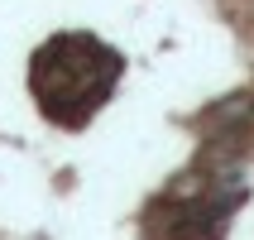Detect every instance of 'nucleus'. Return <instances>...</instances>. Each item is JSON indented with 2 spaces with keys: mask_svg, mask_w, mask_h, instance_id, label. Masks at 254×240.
<instances>
[{
  "mask_svg": "<svg viewBox=\"0 0 254 240\" xmlns=\"http://www.w3.org/2000/svg\"><path fill=\"white\" fill-rule=\"evenodd\" d=\"M115 82H120V53H111L106 43H96L91 63H86V68H77V72L58 58L53 43L34 58V96L43 101V111H48V115H58V106H63V101L77 96V101H82L77 111H82V120H86L101 101L111 96Z\"/></svg>",
  "mask_w": 254,
  "mask_h": 240,
  "instance_id": "obj_1",
  "label": "nucleus"
}]
</instances>
